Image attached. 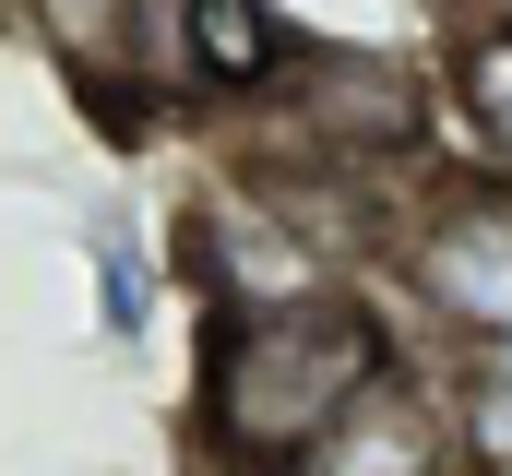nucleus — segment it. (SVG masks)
Here are the masks:
<instances>
[{
    "instance_id": "2",
    "label": "nucleus",
    "mask_w": 512,
    "mask_h": 476,
    "mask_svg": "<svg viewBox=\"0 0 512 476\" xmlns=\"http://www.w3.org/2000/svg\"><path fill=\"white\" fill-rule=\"evenodd\" d=\"M370 286H382V310L405 322L417 357L512 346V191L465 179V167H429L393 215V250Z\"/></svg>"
},
{
    "instance_id": "7",
    "label": "nucleus",
    "mask_w": 512,
    "mask_h": 476,
    "mask_svg": "<svg viewBox=\"0 0 512 476\" xmlns=\"http://www.w3.org/2000/svg\"><path fill=\"white\" fill-rule=\"evenodd\" d=\"M429 369H441V417H453V476L465 465H512V346L429 357Z\"/></svg>"
},
{
    "instance_id": "3",
    "label": "nucleus",
    "mask_w": 512,
    "mask_h": 476,
    "mask_svg": "<svg viewBox=\"0 0 512 476\" xmlns=\"http://www.w3.org/2000/svg\"><path fill=\"white\" fill-rule=\"evenodd\" d=\"M167 274L191 286L203 322H274V310H310V298L346 286L310 238L286 227V203L262 191L251 167H215V179L179 203V250H167Z\"/></svg>"
},
{
    "instance_id": "5",
    "label": "nucleus",
    "mask_w": 512,
    "mask_h": 476,
    "mask_svg": "<svg viewBox=\"0 0 512 476\" xmlns=\"http://www.w3.org/2000/svg\"><path fill=\"white\" fill-rule=\"evenodd\" d=\"M143 24H155V0H24V36L60 60V84L108 131H155L167 119L155 72H143Z\"/></svg>"
},
{
    "instance_id": "4",
    "label": "nucleus",
    "mask_w": 512,
    "mask_h": 476,
    "mask_svg": "<svg viewBox=\"0 0 512 476\" xmlns=\"http://www.w3.org/2000/svg\"><path fill=\"white\" fill-rule=\"evenodd\" d=\"M286 476H453V417H441V369L405 346L393 369H370L334 417H322V441L298 453Z\"/></svg>"
},
{
    "instance_id": "8",
    "label": "nucleus",
    "mask_w": 512,
    "mask_h": 476,
    "mask_svg": "<svg viewBox=\"0 0 512 476\" xmlns=\"http://www.w3.org/2000/svg\"><path fill=\"white\" fill-rule=\"evenodd\" d=\"M84 262H96V322H108V346L143 357L155 346V250H143V227H131V215H96V227H84Z\"/></svg>"
},
{
    "instance_id": "6",
    "label": "nucleus",
    "mask_w": 512,
    "mask_h": 476,
    "mask_svg": "<svg viewBox=\"0 0 512 476\" xmlns=\"http://www.w3.org/2000/svg\"><path fill=\"white\" fill-rule=\"evenodd\" d=\"M429 96H441V167L512 191V12H465L429 48Z\"/></svg>"
},
{
    "instance_id": "9",
    "label": "nucleus",
    "mask_w": 512,
    "mask_h": 476,
    "mask_svg": "<svg viewBox=\"0 0 512 476\" xmlns=\"http://www.w3.org/2000/svg\"><path fill=\"white\" fill-rule=\"evenodd\" d=\"M465 476H512V465H465Z\"/></svg>"
},
{
    "instance_id": "1",
    "label": "nucleus",
    "mask_w": 512,
    "mask_h": 476,
    "mask_svg": "<svg viewBox=\"0 0 512 476\" xmlns=\"http://www.w3.org/2000/svg\"><path fill=\"white\" fill-rule=\"evenodd\" d=\"M405 357V322L382 310V286H334L310 310H274V322H203L191 346V465L203 476H286L322 417Z\"/></svg>"
}]
</instances>
